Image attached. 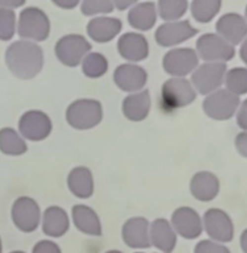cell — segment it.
Masks as SVG:
<instances>
[{
  "instance_id": "6da1fadb",
  "label": "cell",
  "mask_w": 247,
  "mask_h": 253,
  "mask_svg": "<svg viewBox=\"0 0 247 253\" xmlns=\"http://www.w3.org/2000/svg\"><path fill=\"white\" fill-rule=\"evenodd\" d=\"M205 228L211 239L218 243H229L234 238V225L226 212L211 210L205 217Z\"/></svg>"
},
{
  "instance_id": "7a4b0ae2",
  "label": "cell",
  "mask_w": 247,
  "mask_h": 253,
  "mask_svg": "<svg viewBox=\"0 0 247 253\" xmlns=\"http://www.w3.org/2000/svg\"><path fill=\"white\" fill-rule=\"evenodd\" d=\"M217 29L221 37L230 45H238L247 38V22L239 13H226L219 18Z\"/></svg>"
},
{
  "instance_id": "3957f363",
  "label": "cell",
  "mask_w": 247,
  "mask_h": 253,
  "mask_svg": "<svg viewBox=\"0 0 247 253\" xmlns=\"http://www.w3.org/2000/svg\"><path fill=\"white\" fill-rule=\"evenodd\" d=\"M208 112L217 120H228L235 114L240 105V99L229 90H219L208 99Z\"/></svg>"
},
{
  "instance_id": "277c9868",
  "label": "cell",
  "mask_w": 247,
  "mask_h": 253,
  "mask_svg": "<svg viewBox=\"0 0 247 253\" xmlns=\"http://www.w3.org/2000/svg\"><path fill=\"white\" fill-rule=\"evenodd\" d=\"M150 241L162 252L171 253L176 244V236L166 222L158 221L152 227Z\"/></svg>"
},
{
  "instance_id": "5b68a950",
  "label": "cell",
  "mask_w": 247,
  "mask_h": 253,
  "mask_svg": "<svg viewBox=\"0 0 247 253\" xmlns=\"http://www.w3.org/2000/svg\"><path fill=\"white\" fill-rule=\"evenodd\" d=\"M133 224H127L123 230V239L128 246L134 249H146L150 247V235L147 233L146 222L131 221Z\"/></svg>"
},
{
  "instance_id": "8992f818",
  "label": "cell",
  "mask_w": 247,
  "mask_h": 253,
  "mask_svg": "<svg viewBox=\"0 0 247 253\" xmlns=\"http://www.w3.org/2000/svg\"><path fill=\"white\" fill-rule=\"evenodd\" d=\"M221 5L222 0H194L192 11L198 21L208 22L217 15Z\"/></svg>"
},
{
  "instance_id": "52a82bcc",
  "label": "cell",
  "mask_w": 247,
  "mask_h": 253,
  "mask_svg": "<svg viewBox=\"0 0 247 253\" xmlns=\"http://www.w3.org/2000/svg\"><path fill=\"white\" fill-rule=\"evenodd\" d=\"M131 23L138 26L139 28H148L151 24H153L156 18L155 5L151 2H144L131 10L129 15Z\"/></svg>"
},
{
  "instance_id": "ba28073f",
  "label": "cell",
  "mask_w": 247,
  "mask_h": 253,
  "mask_svg": "<svg viewBox=\"0 0 247 253\" xmlns=\"http://www.w3.org/2000/svg\"><path fill=\"white\" fill-rule=\"evenodd\" d=\"M228 90L235 95L247 94V69L235 68L227 74Z\"/></svg>"
},
{
  "instance_id": "9c48e42d",
  "label": "cell",
  "mask_w": 247,
  "mask_h": 253,
  "mask_svg": "<svg viewBox=\"0 0 247 253\" xmlns=\"http://www.w3.org/2000/svg\"><path fill=\"white\" fill-rule=\"evenodd\" d=\"M187 9V0H159V12L165 20L178 18Z\"/></svg>"
},
{
  "instance_id": "30bf717a",
  "label": "cell",
  "mask_w": 247,
  "mask_h": 253,
  "mask_svg": "<svg viewBox=\"0 0 247 253\" xmlns=\"http://www.w3.org/2000/svg\"><path fill=\"white\" fill-rule=\"evenodd\" d=\"M15 23V13L11 9L0 7V38L9 39Z\"/></svg>"
},
{
  "instance_id": "8fae6325",
  "label": "cell",
  "mask_w": 247,
  "mask_h": 253,
  "mask_svg": "<svg viewBox=\"0 0 247 253\" xmlns=\"http://www.w3.org/2000/svg\"><path fill=\"white\" fill-rule=\"evenodd\" d=\"M114 7L111 0H83L82 11L87 15L98 12H110Z\"/></svg>"
},
{
  "instance_id": "7c38bea8",
  "label": "cell",
  "mask_w": 247,
  "mask_h": 253,
  "mask_svg": "<svg viewBox=\"0 0 247 253\" xmlns=\"http://www.w3.org/2000/svg\"><path fill=\"white\" fill-rule=\"evenodd\" d=\"M194 253H230V251L224 245L215 243V241L204 240L197 245Z\"/></svg>"
},
{
  "instance_id": "4fadbf2b",
  "label": "cell",
  "mask_w": 247,
  "mask_h": 253,
  "mask_svg": "<svg viewBox=\"0 0 247 253\" xmlns=\"http://www.w3.org/2000/svg\"><path fill=\"white\" fill-rule=\"evenodd\" d=\"M33 253H62L60 249L52 241H40L33 249Z\"/></svg>"
},
{
  "instance_id": "5bb4252c",
  "label": "cell",
  "mask_w": 247,
  "mask_h": 253,
  "mask_svg": "<svg viewBox=\"0 0 247 253\" xmlns=\"http://www.w3.org/2000/svg\"><path fill=\"white\" fill-rule=\"evenodd\" d=\"M238 125L241 129L247 130V99L241 104L238 112Z\"/></svg>"
},
{
  "instance_id": "9a60e30c",
  "label": "cell",
  "mask_w": 247,
  "mask_h": 253,
  "mask_svg": "<svg viewBox=\"0 0 247 253\" xmlns=\"http://www.w3.org/2000/svg\"><path fill=\"white\" fill-rule=\"evenodd\" d=\"M237 148L241 156L247 158V130L240 133L237 137Z\"/></svg>"
},
{
  "instance_id": "2e32d148",
  "label": "cell",
  "mask_w": 247,
  "mask_h": 253,
  "mask_svg": "<svg viewBox=\"0 0 247 253\" xmlns=\"http://www.w3.org/2000/svg\"><path fill=\"white\" fill-rule=\"evenodd\" d=\"M24 4V0H0V7L11 9V7H18Z\"/></svg>"
},
{
  "instance_id": "e0dca14e",
  "label": "cell",
  "mask_w": 247,
  "mask_h": 253,
  "mask_svg": "<svg viewBox=\"0 0 247 253\" xmlns=\"http://www.w3.org/2000/svg\"><path fill=\"white\" fill-rule=\"evenodd\" d=\"M80 0H53L54 4H57L60 7H64V9H73L74 6L78 5Z\"/></svg>"
},
{
  "instance_id": "ac0fdd59",
  "label": "cell",
  "mask_w": 247,
  "mask_h": 253,
  "mask_svg": "<svg viewBox=\"0 0 247 253\" xmlns=\"http://www.w3.org/2000/svg\"><path fill=\"white\" fill-rule=\"evenodd\" d=\"M111 1L112 4L116 5L119 9L123 10V9H127V7L130 6V5H133L136 0H111Z\"/></svg>"
},
{
  "instance_id": "d6986e66",
  "label": "cell",
  "mask_w": 247,
  "mask_h": 253,
  "mask_svg": "<svg viewBox=\"0 0 247 253\" xmlns=\"http://www.w3.org/2000/svg\"><path fill=\"white\" fill-rule=\"evenodd\" d=\"M240 246L244 253H247V229H245L240 236Z\"/></svg>"
},
{
  "instance_id": "ffe728a7",
  "label": "cell",
  "mask_w": 247,
  "mask_h": 253,
  "mask_svg": "<svg viewBox=\"0 0 247 253\" xmlns=\"http://www.w3.org/2000/svg\"><path fill=\"white\" fill-rule=\"evenodd\" d=\"M240 54H241V59L244 60V63L247 65V38L244 40L243 46H241L240 49Z\"/></svg>"
},
{
  "instance_id": "44dd1931",
  "label": "cell",
  "mask_w": 247,
  "mask_h": 253,
  "mask_svg": "<svg viewBox=\"0 0 247 253\" xmlns=\"http://www.w3.org/2000/svg\"><path fill=\"white\" fill-rule=\"evenodd\" d=\"M2 252V245H1V239H0V253Z\"/></svg>"
},
{
  "instance_id": "7402d4cb",
  "label": "cell",
  "mask_w": 247,
  "mask_h": 253,
  "mask_svg": "<svg viewBox=\"0 0 247 253\" xmlns=\"http://www.w3.org/2000/svg\"><path fill=\"white\" fill-rule=\"evenodd\" d=\"M106 253H122V252H120V251H109V252H106Z\"/></svg>"
},
{
  "instance_id": "603a6c76",
  "label": "cell",
  "mask_w": 247,
  "mask_h": 253,
  "mask_svg": "<svg viewBox=\"0 0 247 253\" xmlns=\"http://www.w3.org/2000/svg\"><path fill=\"white\" fill-rule=\"evenodd\" d=\"M245 20L247 22V6H246V10H245Z\"/></svg>"
},
{
  "instance_id": "cb8c5ba5",
  "label": "cell",
  "mask_w": 247,
  "mask_h": 253,
  "mask_svg": "<svg viewBox=\"0 0 247 253\" xmlns=\"http://www.w3.org/2000/svg\"><path fill=\"white\" fill-rule=\"evenodd\" d=\"M11 253H24V252H22V251H13V252H11Z\"/></svg>"
},
{
  "instance_id": "d4e9b609",
  "label": "cell",
  "mask_w": 247,
  "mask_h": 253,
  "mask_svg": "<svg viewBox=\"0 0 247 253\" xmlns=\"http://www.w3.org/2000/svg\"><path fill=\"white\" fill-rule=\"evenodd\" d=\"M138 253H141V252H138Z\"/></svg>"
}]
</instances>
